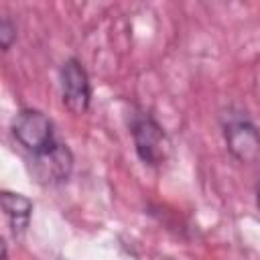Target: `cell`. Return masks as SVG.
<instances>
[{"mask_svg": "<svg viewBox=\"0 0 260 260\" xmlns=\"http://www.w3.org/2000/svg\"><path fill=\"white\" fill-rule=\"evenodd\" d=\"M35 162V175L39 177V181L55 185V183H63L69 179L71 169H73V154L65 144H59L55 148H51L45 154L32 156Z\"/></svg>", "mask_w": 260, "mask_h": 260, "instance_id": "cell-5", "label": "cell"}, {"mask_svg": "<svg viewBox=\"0 0 260 260\" xmlns=\"http://www.w3.org/2000/svg\"><path fill=\"white\" fill-rule=\"evenodd\" d=\"M130 132H132L136 154L140 156V160L144 165L158 167L167 160V156L171 152V142L154 118H150L148 114L134 118Z\"/></svg>", "mask_w": 260, "mask_h": 260, "instance_id": "cell-2", "label": "cell"}, {"mask_svg": "<svg viewBox=\"0 0 260 260\" xmlns=\"http://www.w3.org/2000/svg\"><path fill=\"white\" fill-rule=\"evenodd\" d=\"M14 39H16V26L8 18H2V22H0V43H2V49L8 51L10 45L14 43Z\"/></svg>", "mask_w": 260, "mask_h": 260, "instance_id": "cell-7", "label": "cell"}, {"mask_svg": "<svg viewBox=\"0 0 260 260\" xmlns=\"http://www.w3.org/2000/svg\"><path fill=\"white\" fill-rule=\"evenodd\" d=\"M12 134L18 140V144L32 156L45 154L57 146L53 122L41 110H20L12 120Z\"/></svg>", "mask_w": 260, "mask_h": 260, "instance_id": "cell-1", "label": "cell"}, {"mask_svg": "<svg viewBox=\"0 0 260 260\" xmlns=\"http://www.w3.org/2000/svg\"><path fill=\"white\" fill-rule=\"evenodd\" d=\"M0 201H2V209L10 223L12 234L20 238L28 228L30 213H32V201L20 193H10V191H2Z\"/></svg>", "mask_w": 260, "mask_h": 260, "instance_id": "cell-6", "label": "cell"}, {"mask_svg": "<svg viewBox=\"0 0 260 260\" xmlns=\"http://www.w3.org/2000/svg\"><path fill=\"white\" fill-rule=\"evenodd\" d=\"M61 93L63 104L73 114H85L91 102V85L87 71L77 59H67L61 67Z\"/></svg>", "mask_w": 260, "mask_h": 260, "instance_id": "cell-4", "label": "cell"}, {"mask_svg": "<svg viewBox=\"0 0 260 260\" xmlns=\"http://www.w3.org/2000/svg\"><path fill=\"white\" fill-rule=\"evenodd\" d=\"M223 138L230 152L240 162H252L260 156V132L248 116L228 114L223 122Z\"/></svg>", "mask_w": 260, "mask_h": 260, "instance_id": "cell-3", "label": "cell"}]
</instances>
